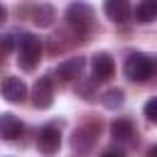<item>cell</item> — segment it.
<instances>
[{
  "label": "cell",
  "instance_id": "6da1fadb",
  "mask_svg": "<svg viewBox=\"0 0 157 157\" xmlns=\"http://www.w3.org/2000/svg\"><path fill=\"white\" fill-rule=\"evenodd\" d=\"M123 71L130 81H147L150 76L157 74V59L145 52H132V54H128Z\"/></svg>",
  "mask_w": 157,
  "mask_h": 157
},
{
  "label": "cell",
  "instance_id": "7a4b0ae2",
  "mask_svg": "<svg viewBox=\"0 0 157 157\" xmlns=\"http://www.w3.org/2000/svg\"><path fill=\"white\" fill-rule=\"evenodd\" d=\"M66 22H69V27H71L78 37H83V34H88V32L93 29V25H96V12H93V7H91L88 2L78 0V2H71V5L66 7Z\"/></svg>",
  "mask_w": 157,
  "mask_h": 157
},
{
  "label": "cell",
  "instance_id": "3957f363",
  "mask_svg": "<svg viewBox=\"0 0 157 157\" xmlns=\"http://www.w3.org/2000/svg\"><path fill=\"white\" fill-rule=\"evenodd\" d=\"M39 56H42V42H39V37L27 34V32L20 34V39H17V64L25 71H32L39 64Z\"/></svg>",
  "mask_w": 157,
  "mask_h": 157
},
{
  "label": "cell",
  "instance_id": "277c9868",
  "mask_svg": "<svg viewBox=\"0 0 157 157\" xmlns=\"http://www.w3.org/2000/svg\"><path fill=\"white\" fill-rule=\"evenodd\" d=\"M37 147L44 155H54L61 147V130H59V125H54V123L44 125L39 130V135H37Z\"/></svg>",
  "mask_w": 157,
  "mask_h": 157
},
{
  "label": "cell",
  "instance_id": "5b68a950",
  "mask_svg": "<svg viewBox=\"0 0 157 157\" xmlns=\"http://www.w3.org/2000/svg\"><path fill=\"white\" fill-rule=\"evenodd\" d=\"M54 101V83H52V76H42L37 78L34 88H32V103L34 108H49Z\"/></svg>",
  "mask_w": 157,
  "mask_h": 157
},
{
  "label": "cell",
  "instance_id": "8992f818",
  "mask_svg": "<svg viewBox=\"0 0 157 157\" xmlns=\"http://www.w3.org/2000/svg\"><path fill=\"white\" fill-rule=\"evenodd\" d=\"M91 71H93V81H105V78H110L113 71H115L113 56H110L108 52L93 54V59H91Z\"/></svg>",
  "mask_w": 157,
  "mask_h": 157
},
{
  "label": "cell",
  "instance_id": "52a82bcc",
  "mask_svg": "<svg viewBox=\"0 0 157 157\" xmlns=\"http://www.w3.org/2000/svg\"><path fill=\"white\" fill-rule=\"evenodd\" d=\"M2 98L10 103H22L27 98V86L17 76H5L2 78Z\"/></svg>",
  "mask_w": 157,
  "mask_h": 157
},
{
  "label": "cell",
  "instance_id": "ba28073f",
  "mask_svg": "<svg viewBox=\"0 0 157 157\" xmlns=\"http://www.w3.org/2000/svg\"><path fill=\"white\" fill-rule=\"evenodd\" d=\"M96 137H98V128H96V125H81V128L74 130L71 145H74V150H78V152H88V150L96 145Z\"/></svg>",
  "mask_w": 157,
  "mask_h": 157
},
{
  "label": "cell",
  "instance_id": "9c48e42d",
  "mask_svg": "<svg viewBox=\"0 0 157 157\" xmlns=\"http://www.w3.org/2000/svg\"><path fill=\"white\" fill-rule=\"evenodd\" d=\"M86 61L81 56H71V59H64L59 66H56V78L59 81H74V78H81V71H83Z\"/></svg>",
  "mask_w": 157,
  "mask_h": 157
},
{
  "label": "cell",
  "instance_id": "30bf717a",
  "mask_svg": "<svg viewBox=\"0 0 157 157\" xmlns=\"http://www.w3.org/2000/svg\"><path fill=\"white\" fill-rule=\"evenodd\" d=\"M103 12L108 15V20H113V22H118V25L128 22V20H130V15H132V10H130V2H128V0H105Z\"/></svg>",
  "mask_w": 157,
  "mask_h": 157
},
{
  "label": "cell",
  "instance_id": "8fae6325",
  "mask_svg": "<svg viewBox=\"0 0 157 157\" xmlns=\"http://www.w3.org/2000/svg\"><path fill=\"white\" fill-rule=\"evenodd\" d=\"M22 130H25V125H22L20 118H15L12 113H2L0 115V135H2V140L12 142V140H17L22 135Z\"/></svg>",
  "mask_w": 157,
  "mask_h": 157
},
{
  "label": "cell",
  "instance_id": "7c38bea8",
  "mask_svg": "<svg viewBox=\"0 0 157 157\" xmlns=\"http://www.w3.org/2000/svg\"><path fill=\"white\" fill-rule=\"evenodd\" d=\"M110 137L115 142H128L135 137V128H132V120L128 118H115L110 123Z\"/></svg>",
  "mask_w": 157,
  "mask_h": 157
},
{
  "label": "cell",
  "instance_id": "4fadbf2b",
  "mask_svg": "<svg viewBox=\"0 0 157 157\" xmlns=\"http://www.w3.org/2000/svg\"><path fill=\"white\" fill-rule=\"evenodd\" d=\"M29 20H32L37 27H49V25L54 22V7H52V5H47V2H39V5H34V7H32Z\"/></svg>",
  "mask_w": 157,
  "mask_h": 157
},
{
  "label": "cell",
  "instance_id": "5bb4252c",
  "mask_svg": "<svg viewBox=\"0 0 157 157\" xmlns=\"http://www.w3.org/2000/svg\"><path fill=\"white\" fill-rule=\"evenodd\" d=\"M157 17V0H140L135 7V20L137 22H152Z\"/></svg>",
  "mask_w": 157,
  "mask_h": 157
},
{
  "label": "cell",
  "instance_id": "9a60e30c",
  "mask_svg": "<svg viewBox=\"0 0 157 157\" xmlns=\"http://www.w3.org/2000/svg\"><path fill=\"white\" fill-rule=\"evenodd\" d=\"M101 103H103L105 108H110V110L120 108V105H123V91H120V88H110V91H105V93L101 96Z\"/></svg>",
  "mask_w": 157,
  "mask_h": 157
},
{
  "label": "cell",
  "instance_id": "2e32d148",
  "mask_svg": "<svg viewBox=\"0 0 157 157\" xmlns=\"http://www.w3.org/2000/svg\"><path fill=\"white\" fill-rule=\"evenodd\" d=\"M142 110H145V118H147L150 123H157V96H155V98H150V101L145 103V108H142Z\"/></svg>",
  "mask_w": 157,
  "mask_h": 157
},
{
  "label": "cell",
  "instance_id": "e0dca14e",
  "mask_svg": "<svg viewBox=\"0 0 157 157\" xmlns=\"http://www.w3.org/2000/svg\"><path fill=\"white\" fill-rule=\"evenodd\" d=\"M0 42H2V54H10V52H12V44H15V42H12V34H2Z\"/></svg>",
  "mask_w": 157,
  "mask_h": 157
},
{
  "label": "cell",
  "instance_id": "ac0fdd59",
  "mask_svg": "<svg viewBox=\"0 0 157 157\" xmlns=\"http://www.w3.org/2000/svg\"><path fill=\"white\" fill-rule=\"evenodd\" d=\"M101 157H128V155H125L120 147H108V150H105Z\"/></svg>",
  "mask_w": 157,
  "mask_h": 157
},
{
  "label": "cell",
  "instance_id": "d6986e66",
  "mask_svg": "<svg viewBox=\"0 0 157 157\" xmlns=\"http://www.w3.org/2000/svg\"><path fill=\"white\" fill-rule=\"evenodd\" d=\"M147 157H157V145H152V147L147 150Z\"/></svg>",
  "mask_w": 157,
  "mask_h": 157
}]
</instances>
